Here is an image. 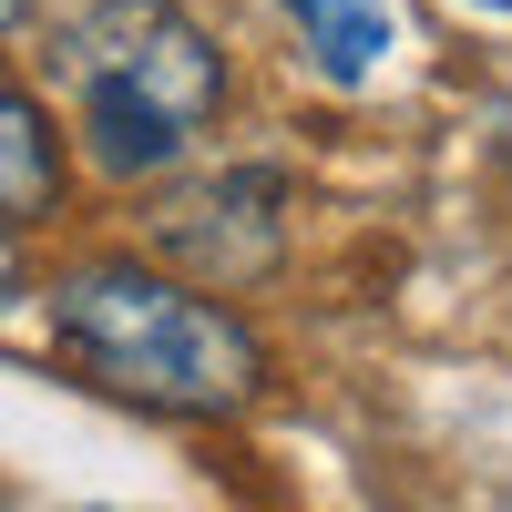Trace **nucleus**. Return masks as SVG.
<instances>
[{
  "label": "nucleus",
  "mask_w": 512,
  "mask_h": 512,
  "mask_svg": "<svg viewBox=\"0 0 512 512\" xmlns=\"http://www.w3.org/2000/svg\"><path fill=\"white\" fill-rule=\"evenodd\" d=\"M21 21H31V0H0V41H11V31H21Z\"/></svg>",
  "instance_id": "obj_7"
},
{
  "label": "nucleus",
  "mask_w": 512,
  "mask_h": 512,
  "mask_svg": "<svg viewBox=\"0 0 512 512\" xmlns=\"http://www.w3.org/2000/svg\"><path fill=\"white\" fill-rule=\"evenodd\" d=\"M62 205H72V144H62L52 103L0 72V226L11 236L62 226Z\"/></svg>",
  "instance_id": "obj_4"
},
{
  "label": "nucleus",
  "mask_w": 512,
  "mask_h": 512,
  "mask_svg": "<svg viewBox=\"0 0 512 512\" xmlns=\"http://www.w3.org/2000/svg\"><path fill=\"white\" fill-rule=\"evenodd\" d=\"M52 62L72 82V144L103 185L175 175L195 134L226 113V52L175 0H93Z\"/></svg>",
  "instance_id": "obj_2"
},
{
  "label": "nucleus",
  "mask_w": 512,
  "mask_h": 512,
  "mask_svg": "<svg viewBox=\"0 0 512 512\" xmlns=\"http://www.w3.org/2000/svg\"><path fill=\"white\" fill-rule=\"evenodd\" d=\"M287 21H297V41L318 52L328 82H369L379 62H390V41H400L390 0H287Z\"/></svg>",
  "instance_id": "obj_5"
},
{
  "label": "nucleus",
  "mask_w": 512,
  "mask_h": 512,
  "mask_svg": "<svg viewBox=\"0 0 512 512\" xmlns=\"http://www.w3.org/2000/svg\"><path fill=\"white\" fill-rule=\"evenodd\" d=\"M52 359L144 420H236L267 400V338L216 287H195L154 256H72L41 287Z\"/></svg>",
  "instance_id": "obj_1"
},
{
  "label": "nucleus",
  "mask_w": 512,
  "mask_h": 512,
  "mask_svg": "<svg viewBox=\"0 0 512 512\" xmlns=\"http://www.w3.org/2000/svg\"><path fill=\"white\" fill-rule=\"evenodd\" d=\"M482 11H512V0H482Z\"/></svg>",
  "instance_id": "obj_8"
},
{
  "label": "nucleus",
  "mask_w": 512,
  "mask_h": 512,
  "mask_svg": "<svg viewBox=\"0 0 512 512\" xmlns=\"http://www.w3.org/2000/svg\"><path fill=\"white\" fill-rule=\"evenodd\" d=\"M21 297H31V256H21V236H11V226H0V318H11Z\"/></svg>",
  "instance_id": "obj_6"
},
{
  "label": "nucleus",
  "mask_w": 512,
  "mask_h": 512,
  "mask_svg": "<svg viewBox=\"0 0 512 512\" xmlns=\"http://www.w3.org/2000/svg\"><path fill=\"white\" fill-rule=\"evenodd\" d=\"M154 236L185 256L195 287H246V277H267L277 246H287V185L256 175V164L246 175H216V185H195V195L164 205Z\"/></svg>",
  "instance_id": "obj_3"
}]
</instances>
